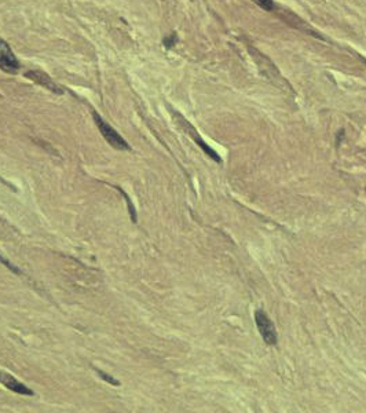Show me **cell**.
<instances>
[{"label":"cell","mask_w":366,"mask_h":413,"mask_svg":"<svg viewBox=\"0 0 366 413\" xmlns=\"http://www.w3.org/2000/svg\"><path fill=\"white\" fill-rule=\"evenodd\" d=\"M92 117H94L95 124L100 128L102 137L105 138V141L109 143L110 146H113V148L117 149V150H131V146L128 145L127 141H126V139L110 126V124H108L100 115H96L94 112V113H92Z\"/></svg>","instance_id":"1"},{"label":"cell","mask_w":366,"mask_h":413,"mask_svg":"<svg viewBox=\"0 0 366 413\" xmlns=\"http://www.w3.org/2000/svg\"><path fill=\"white\" fill-rule=\"evenodd\" d=\"M255 322L258 329L260 332L262 337H263V340L266 341L267 344H270V346L276 344L278 340L277 330L274 328V324L272 322V319L268 318V315L263 310H258L255 313Z\"/></svg>","instance_id":"2"},{"label":"cell","mask_w":366,"mask_h":413,"mask_svg":"<svg viewBox=\"0 0 366 413\" xmlns=\"http://www.w3.org/2000/svg\"><path fill=\"white\" fill-rule=\"evenodd\" d=\"M0 69L6 73H17L20 69V62L14 55L10 46L0 39Z\"/></svg>","instance_id":"3"},{"label":"cell","mask_w":366,"mask_h":413,"mask_svg":"<svg viewBox=\"0 0 366 413\" xmlns=\"http://www.w3.org/2000/svg\"><path fill=\"white\" fill-rule=\"evenodd\" d=\"M0 384L4 385L7 390L12 391L16 394H20V395H26V396H32L34 395V390H30L28 385H25L21 381H18L12 374H10L8 372H4L0 369Z\"/></svg>","instance_id":"4"},{"label":"cell","mask_w":366,"mask_h":413,"mask_svg":"<svg viewBox=\"0 0 366 413\" xmlns=\"http://www.w3.org/2000/svg\"><path fill=\"white\" fill-rule=\"evenodd\" d=\"M175 116L178 117V120H179V123H180V126L183 127V130H184V131L189 134L190 137L194 139L196 142H197V145H198V146H200V148L202 149V150H204V152H206V153L208 154V156H210L211 159H214L215 161H218V163H220V161H222V160H220V157L218 156V153L215 152V150H214V149L210 148V146H208V145H206V143L204 142L202 139H201L200 135H198V134H197V131L194 130V127L192 126V124H190L188 120H184V119H183L180 115H178V113H176Z\"/></svg>","instance_id":"5"},{"label":"cell","mask_w":366,"mask_h":413,"mask_svg":"<svg viewBox=\"0 0 366 413\" xmlns=\"http://www.w3.org/2000/svg\"><path fill=\"white\" fill-rule=\"evenodd\" d=\"M25 77L26 79H29V80H32V82L38 83L39 86H42V87L47 88V90H50V91H52V93L56 94H62L64 91L61 90V87L56 84L52 79H51L47 73H44V72L42 71H28L25 72Z\"/></svg>","instance_id":"6"},{"label":"cell","mask_w":366,"mask_h":413,"mask_svg":"<svg viewBox=\"0 0 366 413\" xmlns=\"http://www.w3.org/2000/svg\"><path fill=\"white\" fill-rule=\"evenodd\" d=\"M252 2L256 3L259 7H262L263 10H266V11H272V9H274V3H272V0H252Z\"/></svg>","instance_id":"7"},{"label":"cell","mask_w":366,"mask_h":413,"mask_svg":"<svg viewBox=\"0 0 366 413\" xmlns=\"http://www.w3.org/2000/svg\"><path fill=\"white\" fill-rule=\"evenodd\" d=\"M95 370H96V373L100 374L102 379L105 380V381H108V383H110L112 385H116V387H117V385H120V381H117V380L113 379L112 376H109V374L105 373V372H102L100 369H95Z\"/></svg>","instance_id":"8"},{"label":"cell","mask_w":366,"mask_h":413,"mask_svg":"<svg viewBox=\"0 0 366 413\" xmlns=\"http://www.w3.org/2000/svg\"><path fill=\"white\" fill-rule=\"evenodd\" d=\"M0 263L4 264V266H6L7 269L12 270V273H16V274H21V270L17 269V267H16V266H14V264H12V263H10V262H8L7 259L2 258V256H0Z\"/></svg>","instance_id":"9"},{"label":"cell","mask_w":366,"mask_h":413,"mask_svg":"<svg viewBox=\"0 0 366 413\" xmlns=\"http://www.w3.org/2000/svg\"><path fill=\"white\" fill-rule=\"evenodd\" d=\"M175 42H176V35L174 33V35H171L170 38L164 40V44H166V47H172V46L175 44Z\"/></svg>","instance_id":"10"}]
</instances>
